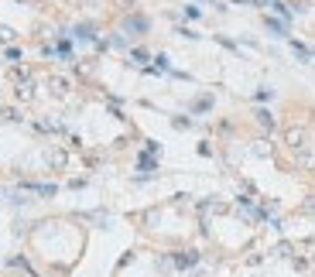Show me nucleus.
Wrapping results in <instances>:
<instances>
[{
	"label": "nucleus",
	"instance_id": "obj_9",
	"mask_svg": "<svg viewBox=\"0 0 315 277\" xmlns=\"http://www.w3.org/2000/svg\"><path fill=\"white\" fill-rule=\"evenodd\" d=\"M192 110H195V113H209V110H213V96H199Z\"/></svg>",
	"mask_w": 315,
	"mask_h": 277
},
{
	"label": "nucleus",
	"instance_id": "obj_14",
	"mask_svg": "<svg viewBox=\"0 0 315 277\" xmlns=\"http://www.w3.org/2000/svg\"><path fill=\"white\" fill-rule=\"evenodd\" d=\"M253 154H260V157H267V154H271V147H267V144H264V140H260V144H257V147H253Z\"/></svg>",
	"mask_w": 315,
	"mask_h": 277
},
{
	"label": "nucleus",
	"instance_id": "obj_12",
	"mask_svg": "<svg viewBox=\"0 0 315 277\" xmlns=\"http://www.w3.org/2000/svg\"><path fill=\"white\" fill-rule=\"evenodd\" d=\"M0 117H3V120H10V123H17V120H21V117H17V110H10V106H7V110H0Z\"/></svg>",
	"mask_w": 315,
	"mask_h": 277
},
{
	"label": "nucleus",
	"instance_id": "obj_3",
	"mask_svg": "<svg viewBox=\"0 0 315 277\" xmlns=\"http://www.w3.org/2000/svg\"><path fill=\"white\" fill-rule=\"evenodd\" d=\"M192 264H199V253H195V250H182V253L175 257V267H182V271L192 267Z\"/></svg>",
	"mask_w": 315,
	"mask_h": 277
},
{
	"label": "nucleus",
	"instance_id": "obj_6",
	"mask_svg": "<svg viewBox=\"0 0 315 277\" xmlns=\"http://www.w3.org/2000/svg\"><path fill=\"white\" fill-rule=\"evenodd\" d=\"M17 99H21V103H31V99H34V86H31V82H21V86H17Z\"/></svg>",
	"mask_w": 315,
	"mask_h": 277
},
{
	"label": "nucleus",
	"instance_id": "obj_13",
	"mask_svg": "<svg viewBox=\"0 0 315 277\" xmlns=\"http://www.w3.org/2000/svg\"><path fill=\"white\" fill-rule=\"evenodd\" d=\"M171 123H175V127H178V130H189V127H192V123H189V120H185V117H175V120H171Z\"/></svg>",
	"mask_w": 315,
	"mask_h": 277
},
{
	"label": "nucleus",
	"instance_id": "obj_10",
	"mask_svg": "<svg viewBox=\"0 0 315 277\" xmlns=\"http://www.w3.org/2000/svg\"><path fill=\"white\" fill-rule=\"evenodd\" d=\"M291 253H295L291 243H278V246H274V257H291Z\"/></svg>",
	"mask_w": 315,
	"mask_h": 277
},
{
	"label": "nucleus",
	"instance_id": "obj_4",
	"mask_svg": "<svg viewBox=\"0 0 315 277\" xmlns=\"http://www.w3.org/2000/svg\"><path fill=\"white\" fill-rule=\"evenodd\" d=\"M284 140H288V147H295V151H298V147L305 144V130H298V127H291V130L284 134Z\"/></svg>",
	"mask_w": 315,
	"mask_h": 277
},
{
	"label": "nucleus",
	"instance_id": "obj_7",
	"mask_svg": "<svg viewBox=\"0 0 315 277\" xmlns=\"http://www.w3.org/2000/svg\"><path fill=\"white\" fill-rule=\"evenodd\" d=\"M65 161H69L65 151H48V164H52V168H65Z\"/></svg>",
	"mask_w": 315,
	"mask_h": 277
},
{
	"label": "nucleus",
	"instance_id": "obj_8",
	"mask_svg": "<svg viewBox=\"0 0 315 277\" xmlns=\"http://www.w3.org/2000/svg\"><path fill=\"white\" fill-rule=\"evenodd\" d=\"M76 38H82V41H93V38H96V24H79V28H76Z\"/></svg>",
	"mask_w": 315,
	"mask_h": 277
},
{
	"label": "nucleus",
	"instance_id": "obj_16",
	"mask_svg": "<svg viewBox=\"0 0 315 277\" xmlns=\"http://www.w3.org/2000/svg\"><path fill=\"white\" fill-rule=\"evenodd\" d=\"M65 3H72V0H65Z\"/></svg>",
	"mask_w": 315,
	"mask_h": 277
},
{
	"label": "nucleus",
	"instance_id": "obj_2",
	"mask_svg": "<svg viewBox=\"0 0 315 277\" xmlns=\"http://www.w3.org/2000/svg\"><path fill=\"white\" fill-rule=\"evenodd\" d=\"M48 86H52V92H55V96H65V92L72 89V82H69L65 75H52V82H48Z\"/></svg>",
	"mask_w": 315,
	"mask_h": 277
},
{
	"label": "nucleus",
	"instance_id": "obj_1",
	"mask_svg": "<svg viewBox=\"0 0 315 277\" xmlns=\"http://www.w3.org/2000/svg\"><path fill=\"white\" fill-rule=\"evenodd\" d=\"M124 28L134 31V34H148V31H151V21H148L144 14H130V17L124 21Z\"/></svg>",
	"mask_w": 315,
	"mask_h": 277
},
{
	"label": "nucleus",
	"instance_id": "obj_5",
	"mask_svg": "<svg viewBox=\"0 0 315 277\" xmlns=\"http://www.w3.org/2000/svg\"><path fill=\"white\" fill-rule=\"evenodd\" d=\"M257 123H260L264 130H274V127H278V120H274L271 110H257Z\"/></svg>",
	"mask_w": 315,
	"mask_h": 277
},
{
	"label": "nucleus",
	"instance_id": "obj_15",
	"mask_svg": "<svg viewBox=\"0 0 315 277\" xmlns=\"http://www.w3.org/2000/svg\"><path fill=\"white\" fill-rule=\"evenodd\" d=\"M302 209H305V212H315V195H312V199H309V202H305Z\"/></svg>",
	"mask_w": 315,
	"mask_h": 277
},
{
	"label": "nucleus",
	"instance_id": "obj_11",
	"mask_svg": "<svg viewBox=\"0 0 315 277\" xmlns=\"http://www.w3.org/2000/svg\"><path fill=\"white\" fill-rule=\"evenodd\" d=\"M14 38H17V31L10 24H0V41H14Z\"/></svg>",
	"mask_w": 315,
	"mask_h": 277
}]
</instances>
